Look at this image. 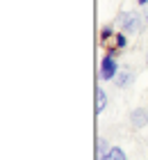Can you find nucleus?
<instances>
[{"label": "nucleus", "mask_w": 148, "mask_h": 160, "mask_svg": "<svg viewBox=\"0 0 148 160\" xmlns=\"http://www.w3.org/2000/svg\"><path fill=\"white\" fill-rule=\"evenodd\" d=\"M116 73H118V62L114 60V55H109V53H107V55L100 60L98 76H100V80H114Z\"/></svg>", "instance_id": "f03ea898"}, {"label": "nucleus", "mask_w": 148, "mask_h": 160, "mask_svg": "<svg viewBox=\"0 0 148 160\" xmlns=\"http://www.w3.org/2000/svg\"><path fill=\"white\" fill-rule=\"evenodd\" d=\"M130 126L132 128L148 126V110H146V108H135V110L130 112Z\"/></svg>", "instance_id": "7ed1b4c3"}, {"label": "nucleus", "mask_w": 148, "mask_h": 160, "mask_svg": "<svg viewBox=\"0 0 148 160\" xmlns=\"http://www.w3.org/2000/svg\"><path fill=\"white\" fill-rule=\"evenodd\" d=\"M139 5H148V0H139Z\"/></svg>", "instance_id": "6e6552de"}, {"label": "nucleus", "mask_w": 148, "mask_h": 160, "mask_svg": "<svg viewBox=\"0 0 148 160\" xmlns=\"http://www.w3.org/2000/svg\"><path fill=\"white\" fill-rule=\"evenodd\" d=\"M146 23H148V5H146Z\"/></svg>", "instance_id": "1a4fd4ad"}, {"label": "nucleus", "mask_w": 148, "mask_h": 160, "mask_svg": "<svg viewBox=\"0 0 148 160\" xmlns=\"http://www.w3.org/2000/svg\"><path fill=\"white\" fill-rule=\"evenodd\" d=\"M130 80H132V71L130 69H118V73H116V87L125 89V87L130 85Z\"/></svg>", "instance_id": "39448f33"}, {"label": "nucleus", "mask_w": 148, "mask_h": 160, "mask_svg": "<svg viewBox=\"0 0 148 160\" xmlns=\"http://www.w3.org/2000/svg\"><path fill=\"white\" fill-rule=\"evenodd\" d=\"M98 160H125V153H123V149H118V147H112L107 151L103 158H98Z\"/></svg>", "instance_id": "423d86ee"}, {"label": "nucleus", "mask_w": 148, "mask_h": 160, "mask_svg": "<svg viewBox=\"0 0 148 160\" xmlns=\"http://www.w3.org/2000/svg\"><path fill=\"white\" fill-rule=\"evenodd\" d=\"M105 108H107V94H105V89L98 85V87H96V112L100 114Z\"/></svg>", "instance_id": "20e7f679"}, {"label": "nucleus", "mask_w": 148, "mask_h": 160, "mask_svg": "<svg viewBox=\"0 0 148 160\" xmlns=\"http://www.w3.org/2000/svg\"><path fill=\"white\" fill-rule=\"evenodd\" d=\"M118 25H121L123 32L137 34V32L144 30V18L137 12H123V14H118Z\"/></svg>", "instance_id": "f257e3e1"}, {"label": "nucleus", "mask_w": 148, "mask_h": 160, "mask_svg": "<svg viewBox=\"0 0 148 160\" xmlns=\"http://www.w3.org/2000/svg\"><path fill=\"white\" fill-rule=\"evenodd\" d=\"M109 149H112V147H107V142L100 137V140H98V158H103V156H105Z\"/></svg>", "instance_id": "0eeeda50"}, {"label": "nucleus", "mask_w": 148, "mask_h": 160, "mask_svg": "<svg viewBox=\"0 0 148 160\" xmlns=\"http://www.w3.org/2000/svg\"><path fill=\"white\" fill-rule=\"evenodd\" d=\"M146 67H148V55H146Z\"/></svg>", "instance_id": "9d476101"}]
</instances>
